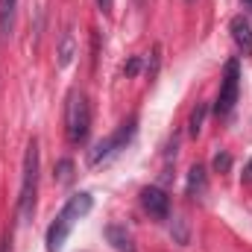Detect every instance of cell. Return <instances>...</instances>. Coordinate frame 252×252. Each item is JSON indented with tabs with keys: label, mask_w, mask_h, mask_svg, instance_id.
I'll return each instance as SVG.
<instances>
[{
	"label": "cell",
	"mask_w": 252,
	"mask_h": 252,
	"mask_svg": "<svg viewBox=\"0 0 252 252\" xmlns=\"http://www.w3.org/2000/svg\"><path fill=\"white\" fill-rule=\"evenodd\" d=\"M91 205H94L91 193H76V196L67 199V205L62 208V214H59V217L53 220V226L47 229V252L62 250L64 241H67V235H70V229H73V223H76L79 217H85V214L91 211Z\"/></svg>",
	"instance_id": "6da1fadb"
},
{
	"label": "cell",
	"mask_w": 252,
	"mask_h": 252,
	"mask_svg": "<svg viewBox=\"0 0 252 252\" xmlns=\"http://www.w3.org/2000/svg\"><path fill=\"white\" fill-rule=\"evenodd\" d=\"M35 190H38V141L32 138L24 153V170H21V196H18V214L27 223L35 211Z\"/></svg>",
	"instance_id": "7a4b0ae2"
},
{
	"label": "cell",
	"mask_w": 252,
	"mask_h": 252,
	"mask_svg": "<svg viewBox=\"0 0 252 252\" xmlns=\"http://www.w3.org/2000/svg\"><path fill=\"white\" fill-rule=\"evenodd\" d=\"M88 129H91V106L85 100L82 91H73L67 97V109H64V132H67V141L70 144H82L88 138Z\"/></svg>",
	"instance_id": "3957f363"
},
{
	"label": "cell",
	"mask_w": 252,
	"mask_h": 252,
	"mask_svg": "<svg viewBox=\"0 0 252 252\" xmlns=\"http://www.w3.org/2000/svg\"><path fill=\"white\" fill-rule=\"evenodd\" d=\"M132 135H135V121H129V124H124L118 132H112L109 138H103V141L91 150V164H100V161H109L112 156H118L126 144H129Z\"/></svg>",
	"instance_id": "277c9868"
},
{
	"label": "cell",
	"mask_w": 252,
	"mask_h": 252,
	"mask_svg": "<svg viewBox=\"0 0 252 252\" xmlns=\"http://www.w3.org/2000/svg\"><path fill=\"white\" fill-rule=\"evenodd\" d=\"M238 88H241V67L232 59V62L226 64L223 85H220V94H217V106H214L217 115H229V112L235 109V103H238Z\"/></svg>",
	"instance_id": "5b68a950"
},
{
	"label": "cell",
	"mask_w": 252,
	"mask_h": 252,
	"mask_svg": "<svg viewBox=\"0 0 252 252\" xmlns=\"http://www.w3.org/2000/svg\"><path fill=\"white\" fill-rule=\"evenodd\" d=\"M141 205L147 208V214H150V217L164 220V217H167V211H170V196H167L161 188H144V190H141Z\"/></svg>",
	"instance_id": "8992f818"
},
{
	"label": "cell",
	"mask_w": 252,
	"mask_h": 252,
	"mask_svg": "<svg viewBox=\"0 0 252 252\" xmlns=\"http://www.w3.org/2000/svg\"><path fill=\"white\" fill-rule=\"evenodd\" d=\"M232 38H235V44H238V50L241 53H252V27L247 18H232Z\"/></svg>",
	"instance_id": "52a82bcc"
},
{
	"label": "cell",
	"mask_w": 252,
	"mask_h": 252,
	"mask_svg": "<svg viewBox=\"0 0 252 252\" xmlns=\"http://www.w3.org/2000/svg\"><path fill=\"white\" fill-rule=\"evenodd\" d=\"M106 241H109V244H112L118 252H138V250H135V241H132V235L126 232L124 226H118V223L106 226Z\"/></svg>",
	"instance_id": "ba28073f"
},
{
	"label": "cell",
	"mask_w": 252,
	"mask_h": 252,
	"mask_svg": "<svg viewBox=\"0 0 252 252\" xmlns=\"http://www.w3.org/2000/svg\"><path fill=\"white\" fill-rule=\"evenodd\" d=\"M15 12H18V0H0V35H3V38L12 35Z\"/></svg>",
	"instance_id": "9c48e42d"
},
{
	"label": "cell",
	"mask_w": 252,
	"mask_h": 252,
	"mask_svg": "<svg viewBox=\"0 0 252 252\" xmlns=\"http://www.w3.org/2000/svg\"><path fill=\"white\" fill-rule=\"evenodd\" d=\"M208 188V179H205V170L196 164V167H190L188 173V196H202Z\"/></svg>",
	"instance_id": "30bf717a"
},
{
	"label": "cell",
	"mask_w": 252,
	"mask_h": 252,
	"mask_svg": "<svg viewBox=\"0 0 252 252\" xmlns=\"http://www.w3.org/2000/svg\"><path fill=\"white\" fill-rule=\"evenodd\" d=\"M73 53H76V44H73V32L70 30H64L62 32V41H59V64L67 67L70 59H73Z\"/></svg>",
	"instance_id": "8fae6325"
},
{
	"label": "cell",
	"mask_w": 252,
	"mask_h": 252,
	"mask_svg": "<svg viewBox=\"0 0 252 252\" xmlns=\"http://www.w3.org/2000/svg\"><path fill=\"white\" fill-rule=\"evenodd\" d=\"M202 118H205V106H196L193 115H190V135H193V138H196L199 129H202Z\"/></svg>",
	"instance_id": "7c38bea8"
},
{
	"label": "cell",
	"mask_w": 252,
	"mask_h": 252,
	"mask_svg": "<svg viewBox=\"0 0 252 252\" xmlns=\"http://www.w3.org/2000/svg\"><path fill=\"white\" fill-rule=\"evenodd\" d=\"M229 164H232V158H229L226 153H223V156L217 153V158H214V167H217V170H229Z\"/></svg>",
	"instance_id": "4fadbf2b"
},
{
	"label": "cell",
	"mask_w": 252,
	"mask_h": 252,
	"mask_svg": "<svg viewBox=\"0 0 252 252\" xmlns=\"http://www.w3.org/2000/svg\"><path fill=\"white\" fill-rule=\"evenodd\" d=\"M59 179H62V182L70 179V161H62V164H59Z\"/></svg>",
	"instance_id": "5bb4252c"
},
{
	"label": "cell",
	"mask_w": 252,
	"mask_h": 252,
	"mask_svg": "<svg viewBox=\"0 0 252 252\" xmlns=\"http://www.w3.org/2000/svg\"><path fill=\"white\" fill-rule=\"evenodd\" d=\"M138 67H141V62H138V59H132V62L126 64L124 70H126V76H132V73H138Z\"/></svg>",
	"instance_id": "9a60e30c"
},
{
	"label": "cell",
	"mask_w": 252,
	"mask_h": 252,
	"mask_svg": "<svg viewBox=\"0 0 252 252\" xmlns=\"http://www.w3.org/2000/svg\"><path fill=\"white\" fill-rule=\"evenodd\" d=\"M97 6H100L106 15H109V12H112V6H115V0H97Z\"/></svg>",
	"instance_id": "2e32d148"
},
{
	"label": "cell",
	"mask_w": 252,
	"mask_h": 252,
	"mask_svg": "<svg viewBox=\"0 0 252 252\" xmlns=\"http://www.w3.org/2000/svg\"><path fill=\"white\" fill-rule=\"evenodd\" d=\"M247 179H250V182H252V161H250V164H247Z\"/></svg>",
	"instance_id": "e0dca14e"
},
{
	"label": "cell",
	"mask_w": 252,
	"mask_h": 252,
	"mask_svg": "<svg viewBox=\"0 0 252 252\" xmlns=\"http://www.w3.org/2000/svg\"><path fill=\"white\" fill-rule=\"evenodd\" d=\"M0 252H9V244H6V241H3V244H0Z\"/></svg>",
	"instance_id": "ac0fdd59"
},
{
	"label": "cell",
	"mask_w": 252,
	"mask_h": 252,
	"mask_svg": "<svg viewBox=\"0 0 252 252\" xmlns=\"http://www.w3.org/2000/svg\"><path fill=\"white\" fill-rule=\"evenodd\" d=\"M244 3H250V6H252V0H244Z\"/></svg>",
	"instance_id": "d6986e66"
},
{
	"label": "cell",
	"mask_w": 252,
	"mask_h": 252,
	"mask_svg": "<svg viewBox=\"0 0 252 252\" xmlns=\"http://www.w3.org/2000/svg\"><path fill=\"white\" fill-rule=\"evenodd\" d=\"M188 3H193V0H188Z\"/></svg>",
	"instance_id": "ffe728a7"
}]
</instances>
